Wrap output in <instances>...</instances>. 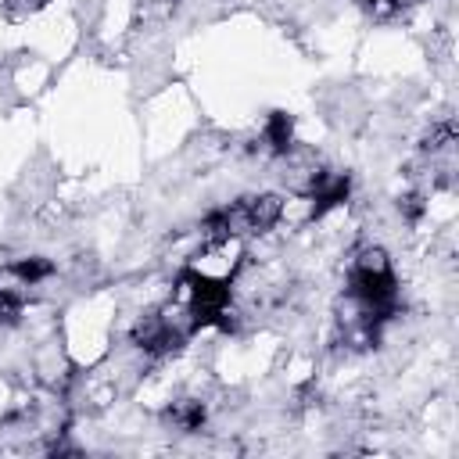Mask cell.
<instances>
[{"label":"cell","instance_id":"6da1fadb","mask_svg":"<svg viewBox=\"0 0 459 459\" xmlns=\"http://www.w3.org/2000/svg\"><path fill=\"white\" fill-rule=\"evenodd\" d=\"M348 294L362 305L369 323H384L398 308V280L387 265L384 251H362V258L348 273Z\"/></svg>","mask_w":459,"mask_h":459},{"label":"cell","instance_id":"7a4b0ae2","mask_svg":"<svg viewBox=\"0 0 459 459\" xmlns=\"http://www.w3.org/2000/svg\"><path fill=\"white\" fill-rule=\"evenodd\" d=\"M348 194H351L348 176H316L312 179V219H323L330 208L344 204Z\"/></svg>","mask_w":459,"mask_h":459},{"label":"cell","instance_id":"3957f363","mask_svg":"<svg viewBox=\"0 0 459 459\" xmlns=\"http://www.w3.org/2000/svg\"><path fill=\"white\" fill-rule=\"evenodd\" d=\"M262 140L269 143L273 154H287L290 143H294V118L287 111H273L262 126Z\"/></svg>","mask_w":459,"mask_h":459},{"label":"cell","instance_id":"277c9868","mask_svg":"<svg viewBox=\"0 0 459 459\" xmlns=\"http://www.w3.org/2000/svg\"><path fill=\"white\" fill-rule=\"evenodd\" d=\"M204 416H208V412H204V405H201V402H194V398H190V402H179V405L172 409V423H176L179 430H186V434L201 430V427H204Z\"/></svg>","mask_w":459,"mask_h":459},{"label":"cell","instance_id":"5b68a950","mask_svg":"<svg viewBox=\"0 0 459 459\" xmlns=\"http://www.w3.org/2000/svg\"><path fill=\"white\" fill-rule=\"evenodd\" d=\"M11 273H14L22 283H29V287H32V283L47 280V276L54 273V265H50L47 258H22V262H14V265H11Z\"/></svg>","mask_w":459,"mask_h":459},{"label":"cell","instance_id":"8992f818","mask_svg":"<svg viewBox=\"0 0 459 459\" xmlns=\"http://www.w3.org/2000/svg\"><path fill=\"white\" fill-rule=\"evenodd\" d=\"M18 308H22V301L11 290H0V323H14L18 319Z\"/></svg>","mask_w":459,"mask_h":459},{"label":"cell","instance_id":"52a82bcc","mask_svg":"<svg viewBox=\"0 0 459 459\" xmlns=\"http://www.w3.org/2000/svg\"><path fill=\"white\" fill-rule=\"evenodd\" d=\"M14 4V14H25V11H36V7H43L47 0H11Z\"/></svg>","mask_w":459,"mask_h":459}]
</instances>
